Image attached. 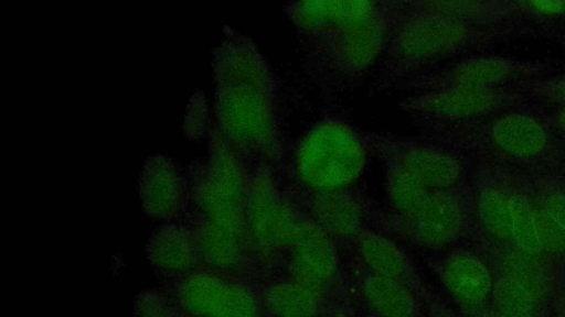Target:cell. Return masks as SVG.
Masks as SVG:
<instances>
[{
    "instance_id": "obj_1",
    "label": "cell",
    "mask_w": 565,
    "mask_h": 317,
    "mask_svg": "<svg viewBox=\"0 0 565 317\" xmlns=\"http://www.w3.org/2000/svg\"><path fill=\"white\" fill-rule=\"evenodd\" d=\"M402 1H301L285 6L305 73L326 95L354 89L380 67Z\"/></svg>"
},
{
    "instance_id": "obj_2",
    "label": "cell",
    "mask_w": 565,
    "mask_h": 317,
    "mask_svg": "<svg viewBox=\"0 0 565 317\" xmlns=\"http://www.w3.org/2000/svg\"><path fill=\"white\" fill-rule=\"evenodd\" d=\"M213 53V125L246 165L277 171L286 153L277 85L267 61L250 37L227 25Z\"/></svg>"
},
{
    "instance_id": "obj_3",
    "label": "cell",
    "mask_w": 565,
    "mask_h": 317,
    "mask_svg": "<svg viewBox=\"0 0 565 317\" xmlns=\"http://www.w3.org/2000/svg\"><path fill=\"white\" fill-rule=\"evenodd\" d=\"M209 153L185 168L181 217L198 245L202 267L239 275L249 266L246 237L247 166L211 122Z\"/></svg>"
},
{
    "instance_id": "obj_4",
    "label": "cell",
    "mask_w": 565,
    "mask_h": 317,
    "mask_svg": "<svg viewBox=\"0 0 565 317\" xmlns=\"http://www.w3.org/2000/svg\"><path fill=\"white\" fill-rule=\"evenodd\" d=\"M370 133L339 118L311 124L276 171L290 200L360 188L370 153Z\"/></svg>"
},
{
    "instance_id": "obj_5",
    "label": "cell",
    "mask_w": 565,
    "mask_h": 317,
    "mask_svg": "<svg viewBox=\"0 0 565 317\" xmlns=\"http://www.w3.org/2000/svg\"><path fill=\"white\" fill-rule=\"evenodd\" d=\"M481 35V26L443 12L435 1H402L376 88L409 85L472 46Z\"/></svg>"
},
{
    "instance_id": "obj_6",
    "label": "cell",
    "mask_w": 565,
    "mask_h": 317,
    "mask_svg": "<svg viewBox=\"0 0 565 317\" xmlns=\"http://www.w3.org/2000/svg\"><path fill=\"white\" fill-rule=\"evenodd\" d=\"M370 139L384 161L392 221L409 216L439 192L465 188L466 165L452 150L392 134L370 132Z\"/></svg>"
},
{
    "instance_id": "obj_7",
    "label": "cell",
    "mask_w": 565,
    "mask_h": 317,
    "mask_svg": "<svg viewBox=\"0 0 565 317\" xmlns=\"http://www.w3.org/2000/svg\"><path fill=\"white\" fill-rule=\"evenodd\" d=\"M401 108L428 138L445 136L452 128L504 109L522 97L510 87L483 88L449 84L431 73L416 78Z\"/></svg>"
},
{
    "instance_id": "obj_8",
    "label": "cell",
    "mask_w": 565,
    "mask_h": 317,
    "mask_svg": "<svg viewBox=\"0 0 565 317\" xmlns=\"http://www.w3.org/2000/svg\"><path fill=\"white\" fill-rule=\"evenodd\" d=\"M246 166V237L250 266L256 261L288 255L302 215L285 193L273 167Z\"/></svg>"
},
{
    "instance_id": "obj_9",
    "label": "cell",
    "mask_w": 565,
    "mask_h": 317,
    "mask_svg": "<svg viewBox=\"0 0 565 317\" xmlns=\"http://www.w3.org/2000/svg\"><path fill=\"white\" fill-rule=\"evenodd\" d=\"M182 317H262V303L239 275L201 267L164 285Z\"/></svg>"
},
{
    "instance_id": "obj_10",
    "label": "cell",
    "mask_w": 565,
    "mask_h": 317,
    "mask_svg": "<svg viewBox=\"0 0 565 317\" xmlns=\"http://www.w3.org/2000/svg\"><path fill=\"white\" fill-rule=\"evenodd\" d=\"M553 286L541 255L510 248L499 258L491 295L494 317H537Z\"/></svg>"
},
{
    "instance_id": "obj_11",
    "label": "cell",
    "mask_w": 565,
    "mask_h": 317,
    "mask_svg": "<svg viewBox=\"0 0 565 317\" xmlns=\"http://www.w3.org/2000/svg\"><path fill=\"white\" fill-rule=\"evenodd\" d=\"M393 223L409 242L419 248L445 249L459 239L467 225L463 188L439 192L413 214Z\"/></svg>"
},
{
    "instance_id": "obj_12",
    "label": "cell",
    "mask_w": 565,
    "mask_h": 317,
    "mask_svg": "<svg viewBox=\"0 0 565 317\" xmlns=\"http://www.w3.org/2000/svg\"><path fill=\"white\" fill-rule=\"evenodd\" d=\"M292 203L302 206L300 212L337 244L355 243L369 229L367 204L360 188L315 194Z\"/></svg>"
},
{
    "instance_id": "obj_13",
    "label": "cell",
    "mask_w": 565,
    "mask_h": 317,
    "mask_svg": "<svg viewBox=\"0 0 565 317\" xmlns=\"http://www.w3.org/2000/svg\"><path fill=\"white\" fill-rule=\"evenodd\" d=\"M288 259L291 278L320 296L337 282V243L303 215Z\"/></svg>"
},
{
    "instance_id": "obj_14",
    "label": "cell",
    "mask_w": 565,
    "mask_h": 317,
    "mask_svg": "<svg viewBox=\"0 0 565 317\" xmlns=\"http://www.w3.org/2000/svg\"><path fill=\"white\" fill-rule=\"evenodd\" d=\"M139 195L145 211L153 217L177 220L186 201L185 172L162 154L149 156L139 177Z\"/></svg>"
},
{
    "instance_id": "obj_15",
    "label": "cell",
    "mask_w": 565,
    "mask_h": 317,
    "mask_svg": "<svg viewBox=\"0 0 565 317\" xmlns=\"http://www.w3.org/2000/svg\"><path fill=\"white\" fill-rule=\"evenodd\" d=\"M146 252L164 284L174 283L202 267L194 237L178 219L168 220L153 231Z\"/></svg>"
},
{
    "instance_id": "obj_16",
    "label": "cell",
    "mask_w": 565,
    "mask_h": 317,
    "mask_svg": "<svg viewBox=\"0 0 565 317\" xmlns=\"http://www.w3.org/2000/svg\"><path fill=\"white\" fill-rule=\"evenodd\" d=\"M540 64L499 55L469 56L430 72L441 81L472 87H507L512 81L535 76Z\"/></svg>"
},
{
    "instance_id": "obj_17",
    "label": "cell",
    "mask_w": 565,
    "mask_h": 317,
    "mask_svg": "<svg viewBox=\"0 0 565 317\" xmlns=\"http://www.w3.org/2000/svg\"><path fill=\"white\" fill-rule=\"evenodd\" d=\"M445 289L467 311H477L490 299L494 278L488 265L468 251H455L440 266Z\"/></svg>"
},
{
    "instance_id": "obj_18",
    "label": "cell",
    "mask_w": 565,
    "mask_h": 317,
    "mask_svg": "<svg viewBox=\"0 0 565 317\" xmlns=\"http://www.w3.org/2000/svg\"><path fill=\"white\" fill-rule=\"evenodd\" d=\"M486 130L495 150L518 160H531L541 155L550 141L546 125L539 118L521 111L497 116Z\"/></svg>"
},
{
    "instance_id": "obj_19",
    "label": "cell",
    "mask_w": 565,
    "mask_h": 317,
    "mask_svg": "<svg viewBox=\"0 0 565 317\" xmlns=\"http://www.w3.org/2000/svg\"><path fill=\"white\" fill-rule=\"evenodd\" d=\"M359 258L370 275L409 284L412 267L403 249L381 231L367 229L355 242Z\"/></svg>"
},
{
    "instance_id": "obj_20",
    "label": "cell",
    "mask_w": 565,
    "mask_h": 317,
    "mask_svg": "<svg viewBox=\"0 0 565 317\" xmlns=\"http://www.w3.org/2000/svg\"><path fill=\"white\" fill-rule=\"evenodd\" d=\"M361 296L376 317H419V304L411 285L401 281L367 275Z\"/></svg>"
},
{
    "instance_id": "obj_21",
    "label": "cell",
    "mask_w": 565,
    "mask_h": 317,
    "mask_svg": "<svg viewBox=\"0 0 565 317\" xmlns=\"http://www.w3.org/2000/svg\"><path fill=\"white\" fill-rule=\"evenodd\" d=\"M477 218L486 232L495 240L510 244L513 225V189L487 181L475 200Z\"/></svg>"
},
{
    "instance_id": "obj_22",
    "label": "cell",
    "mask_w": 565,
    "mask_h": 317,
    "mask_svg": "<svg viewBox=\"0 0 565 317\" xmlns=\"http://www.w3.org/2000/svg\"><path fill=\"white\" fill-rule=\"evenodd\" d=\"M321 297L291 278L267 286L260 303L273 317H319Z\"/></svg>"
},
{
    "instance_id": "obj_23",
    "label": "cell",
    "mask_w": 565,
    "mask_h": 317,
    "mask_svg": "<svg viewBox=\"0 0 565 317\" xmlns=\"http://www.w3.org/2000/svg\"><path fill=\"white\" fill-rule=\"evenodd\" d=\"M510 248L541 255L545 253L541 221L535 200L513 189V225Z\"/></svg>"
},
{
    "instance_id": "obj_24",
    "label": "cell",
    "mask_w": 565,
    "mask_h": 317,
    "mask_svg": "<svg viewBox=\"0 0 565 317\" xmlns=\"http://www.w3.org/2000/svg\"><path fill=\"white\" fill-rule=\"evenodd\" d=\"M136 317H182L166 286L141 292L135 299Z\"/></svg>"
},
{
    "instance_id": "obj_25",
    "label": "cell",
    "mask_w": 565,
    "mask_h": 317,
    "mask_svg": "<svg viewBox=\"0 0 565 317\" xmlns=\"http://www.w3.org/2000/svg\"><path fill=\"white\" fill-rule=\"evenodd\" d=\"M211 122L205 95L196 89L185 107L183 129L189 138L200 139L209 134Z\"/></svg>"
},
{
    "instance_id": "obj_26",
    "label": "cell",
    "mask_w": 565,
    "mask_h": 317,
    "mask_svg": "<svg viewBox=\"0 0 565 317\" xmlns=\"http://www.w3.org/2000/svg\"><path fill=\"white\" fill-rule=\"evenodd\" d=\"M535 203L540 211L565 233V190L545 189Z\"/></svg>"
},
{
    "instance_id": "obj_27",
    "label": "cell",
    "mask_w": 565,
    "mask_h": 317,
    "mask_svg": "<svg viewBox=\"0 0 565 317\" xmlns=\"http://www.w3.org/2000/svg\"><path fill=\"white\" fill-rule=\"evenodd\" d=\"M530 88L537 98L565 106V74L536 80Z\"/></svg>"
},
{
    "instance_id": "obj_28",
    "label": "cell",
    "mask_w": 565,
    "mask_h": 317,
    "mask_svg": "<svg viewBox=\"0 0 565 317\" xmlns=\"http://www.w3.org/2000/svg\"><path fill=\"white\" fill-rule=\"evenodd\" d=\"M520 12H531L540 15L565 14V1H519Z\"/></svg>"
},
{
    "instance_id": "obj_29",
    "label": "cell",
    "mask_w": 565,
    "mask_h": 317,
    "mask_svg": "<svg viewBox=\"0 0 565 317\" xmlns=\"http://www.w3.org/2000/svg\"><path fill=\"white\" fill-rule=\"evenodd\" d=\"M555 123L558 129L565 133V106H561L559 110L555 116Z\"/></svg>"
},
{
    "instance_id": "obj_30",
    "label": "cell",
    "mask_w": 565,
    "mask_h": 317,
    "mask_svg": "<svg viewBox=\"0 0 565 317\" xmlns=\"http://www.w3.org/2000/svg\"><path fill=\"white\" fill-rule=\"evenodd\" d=\"M436 317H455L452 316L451 314L447 313V311H441L440 314H438Z\"/></svg>"
},
{
    "instance_id": "obj_31",
    "label": "cell",
    "mask_w": 565,
    "mask_h": 317,
    "mask_svg": "<svg viewBox=\"0 0 565 317\" xmlns=\"http://www.w3.org/2000/svg\"><path fill=\"white\" fill-rule=\"evenodd\" d=\"M563 317H565V314L563 315Z\"/></svg>"
}]
</instances>
